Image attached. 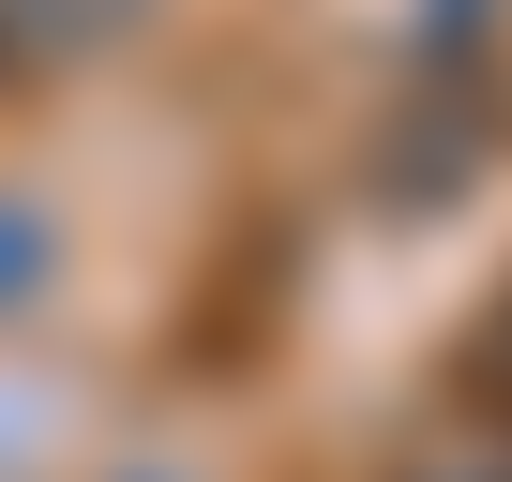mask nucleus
I'll use <instances>...</instances> for the list:
<instances>
[{"mask_svg": "<svg viewBox=\"0 0 512 482\" xmlns=\"http://www.w3.org/2000/svg\"><path fill=\"white\" fill-rule=\"evenodd\" d=\"M497 332H512V317H497Z\"/></svg>", "mask_w": 512, "mask_h": 482, "instance_id": "39448f33", "label": "nucleus"}, {"mask_svg": "<svg viewBox=\"0 0 512 482\" xmlns=\"http://www.w3.org/2000/svg\"><path fill=\"white\" fill-rule=\"evenodd\" d=\"M136 482H181V467H136Z\"/></svg>", "mask_w": 512, "mask_h": 482, "instance_id": "20e7f679", "label": "nucleus"}, {"mask_svg": "<svg viewBox=\"0 0 512 482\" xmlns=\"http://www.w3.org/2000/svg\"><path fill=\"white\" fill-rule=\"evenodd\" d=\"M46 272H61V226H46L31 196H0V317H31V302H46Z\"/></svg>", "mask_w": 512, "mask_h": 482, "instance_id": "f03ea898", "label": "nucleus"}, {"mask_svg": "<svg viewBox=\"0 0 512 482\" xmlns=\"http://www.w3.org/2000/svg\"><path fill=\"white\" fill-rule=\"evenodd\" d=\"M482 16H497V0H437V46H467V31H482Z\"/></svg>", "mask_w": 512, "mask_h": 482, "instance_id": "7ed1b4c3", "label": "nucleus"}, {"mask_svg": "<svg viewBox=\"0 0 512 482\" xmlns=\"http://www.w3.org/2000/svg\"><path fill=\"white\" fill-rule=\"evenodd\" d=\"M136 16H151V0H0V91H46V76L106 61Z\"/></svg>", "mask_w": 512, "mask_h": 482, "instance_id": "f257e3e1", "label": "nucleus"}]
</instances>
